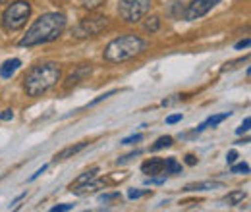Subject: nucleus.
I'll use <instances>...</instances> for the list:
<instances>
[{
    "label": "nucleus",
    "mask_w": 251,
    "mask_h": 212,
    "mask_svg": "<svg viewBox=\"0 0 251 212\" xmlns=\"http://www.w3.org/2000/svg\"><path fill=\"white\" fill-rule=\"evenodd\" d=\"M66 29V16L60 12H49L43 14L35 20L24 39L20 41V47H35V45H45L56 41L62 31Z\"/></svg>",
    "instance_id": "obj_1"
},
{
    "label": "nucleus",
    "mask_w": 251,
    "mask_h": 212,
    "mask_svg": "<svg viewBox=\"0 0 251 212\" xmlns=\"http://www.w3.org/2000/svg\"><path fill=\"white\" fill-rule=\"evenodd\" d=\"M62 79V68L54 62H45L33 66L24 77V91L27 96H41L49 89H52Z\"/></svg>",
    "instance_id": "obj_2"
},
{
    "label": "nucleus",
    "mask_w": 251,
    "mask_h": 212,
    "mask_svg": "<svg viewBox=\"0 0 251 212\" xmlns=\"http://www.w3.org/2000/svg\"><path fill=\"white\" fill-rule=\"evenodd\" d=\"M145 48H147V41L141 39L139 35H122V37H118L106 45L104 60L112 62V64H120V62L139 56Z\"/></svg>",
    "instance_id": "obj_3"
},
{
    "label": "nucleus",
    "mask_w": 251,
    "mask_h": 212,
    "mask_svg": "<svg viewBox=\"0 0 251 212\" xmlns=\"http://www.w3.org/2000/svg\"><path fill=\"white\" fill-rule=\"evenodd\" d=\"M31 16V4L27 0H16L12 2L4 14H2V27L6 31L22 29Z\"/></svg>",
    "instance_id": "obj_4"
},
{
    "label": "nucleus",
    "mask_w": 251,
    "mask_h": 212,
    "mask_svg": "<svg viewBox=\"0 0 251 212\" xmlns=\"http://www.w3.org/2000/svg\"><path fill=\"white\" fill-rule=\"evenodd\" d=\"M151 6H153V0H120L118 14L127 24H137L149 14Z\"/></svg>",
    "instance_id": "obj_5"
},
{
    "label": "nucleus",
    "mask_w": 251,
    "mask_h": 212,
    "mask_svg": "<svg viewBox=\"0 0 251 212\" xmlns=\"http://www.w3.org/2000/svg\"><path fill=\"white\" fill-rule=\"evenodd\" d=\"M106 25H108V18L106 16H87V18H83L75 25V29L72 31V33L77 39H87V37L99 35Z\"/></svg>",
    "instance_id": "obj_6"
},
{
    "label": "nucleus",
    "mask_w": 251,
    "mask_h": 212,
    "mask_svg": "<svg viewBox=\"0 0 251 212\" xmlns=\"http://www.w3.org/2000/svg\"><path fill=\"white\" fill-rule=\"evenodd\" d=\"M220 0H191V4H188L186 12H184V20L193 22V20H199L203 18L205 14H209Z\"/></svg>",
    "instance_id": "obj_7"
},
{
    "label": "nucleus",
    "mask_w": 251,
    "mask_h": 212,
    "mask_svg": "<svg viewBox=\"0 0 251 212\" xmlns=\"http://www.w3.org/2000/svg\"><path fill=\"white\" fill-rule=\"evenodd\" d=\"M141 172L147 176H158L164 172V158H151L147 162H143Z\"/></svg>",
    "instance_id": "obj_8"
},
{
    "label": "nucleus",
    "mask_w": 251,
    "mask_h": 212,
    "mask_svg": "<svg viewBox=\"0 0 251 212\" xmlns=\"http://www.w3.org/2000/svg\"><path fill=\"white\" fill-rule=\"evenodd\" d=\"M89 143H85V141H81V143H77V145H72V147H66L62 149L60 152H56L54 154V162H62V160H68V158H72V156H75L77 152H81L85 147H87Z\"/></svg>",
    "instance_id": "obj_9"
},
{
    "label": "nucleus",
    "mask_w": 251,
    "mask_h": 212,
    "mask_svg": "<svg viewBox=\"0 0 251 212\" xmlns=\"http://www.w3.org/2000/svg\"><path fill=\"white\" fill-rule=\"evenodd\" d=\"M22 66V62L18 60V58H12V60H6L2 66H0V77L2 79H10L16 71H18V68Z\"/></svg>",
    "instance_id": "obj_10"
},
{
    "label": "nucleus",
    "mask_w": 251,
    "mask_h": 212,
    "mask_svg": "<svg viewBox=\"0 0 251 212\" xmlns=\"http://www.w3.org/2000/svg\"><path fill=\"white\" fill-rule=\"evenodd\" d=\"M91 73V66H79L77 70H75V73H72L70 77H68V81H66V89H70V87H74L75 83H79L83 77H87Z\"/></svg>",
    "instance_id": "obj_11"
},
{
    "label": "nucleus",
    "mask_w": 251,
    "mask_h": 212,
    "mask_svg": "<svg viewBox=\"0 0 251 212\" xmlns=\"http://www.w3.org/2000/svg\"><path fill=\"white\" fill-rule=\"evenodd\" d=\"M97 174H99V168H97V166H95V168H91V170H87V172H83L79 178H75V180H74V183L70 185V191H72V189H75V187H79V185H83V183L93 182L95 178H97Z\"/></svg>",
    "instance_id": "obj_12"
},
{
    "label": "nucleus",
    "mask_w": 251,
    "mask_h": 212,
    "mask_svg": "<svg viewBox=\"0 0 251 212\" xmlns=\"http://www.w3.org/2000/svg\"><path fill=\"white\" fill-rule=\"evenodd\" d=\"M104 183L102 182H89V183H83V185H79V187H75V189H72L75 195H87V193H95L99 187H102Z\"/></svg>",
    "instance_id": "obj_13"
},
{
    "label": "nucleus",
    "mask_w": 251,
    "mask_h": 212,
    "mask_svg": "<svg viewBox=\"0 0 251 212\" xmlns=\"http://www.w3.org/2000/svg\"><path fill=\"white\" fill-rule=\"evenodd\" d=\"M164 172L172 174V176H178V174H182V164L176 158H166L164 160Z\"/></svg>",
    "instance_id": "obj_14"
},
{
    "label": "nucleus",
    "mask_w": 251,
    "mask_h": 212,
    "mask_svg": "<svg viewBox=\"0 0 251 212\" xmlns=\"http://www.w3.org/2000/svg\"><path fill=\"white\" fill-rule=\"evenodd\" d=\"M217 187H224V185L219 183V182H203V183H193V185H188L184 191H207V189H217Z\"/></svg>",
    "instance_id": "obj_15"
},
{
    "label": "nucleus",
    "mask_w": 251,
    "mask_h": 212,
    "mask_svg": "<svg viewBox=\"0 0 251 212\" xmlns=\"http://www.w3.org/2000/svg\"><path fill=\"white\" fill-rule=\"evenodd\" d=\"M244 199H246V193H244V191H232V193H228V195L224 197V203H226L228 207H234V205H240Z\"/></svg>",
    "instance_id": "obj_16"
},
{
    "label": "nucleus",
    "mask_w": 251,
    "mask_h": 212,
    "mask_svg": "<svg viewBox=\"0 0 251 212\" xmlns=\"http://www.w3.org/2000/svg\"><path fill=\"white\" fill-rule=\"evenodd\" d=\"M143 27H145L147 33H157L158 27H160V20H158L157 16H151V18H147V20H145Z\"/></svg>",
    "instance_id": "obj_17"
},
{
    "label": "nucleus",
    "mask_w": 251,
    "mask_h": 212,
    "mask_svg": "<svg viewBox=\"0 0 251 212\" xmlns=\"http://www.w3.org/2000/svg\"><path fill=\"white\" fill-rule=\"evenodd\" d=\"M174 143V139L170 137V135H164V137H158L157 143L151 147V151H160V149H164V147H170Z\"/></svg>",
    "instance_id": "obj_18"
},
{
    "label": "nucleus",
    "mask_w": 251,
    "mask_h": 212,
    "mask_svg": "<svg viewBox=\"0 0 251 212\" xmlns=\"http://www.w3.org/2000/svg\"><path fill=\"white\" fill-rule=\"evenodd\" d=\"M228 116H230V112H224V114H219V116H211L205 123H207V125H211V127H217L220 121H224Z\"/></svg>",
    "instance_id": "obj_19"
},
{
    "label": "nucleus",
    "mask_w": 251,
    "mask_h": 212,
    "mask_svg": "<svg viewBox=\"0 0 251 212\" xmlns=\"http://www.w3.org/2000/svg\"><path fill=\"white\" fill-rule=\"evenodd\" d=\"M230 172L232 174H250V166L248 164H238V166H232Z\"/></svg>",
    "instance_id": "obj_20"
},
{
    "label": "nucleus",
    "mask_w": 251,
    "mask_h": 212,
    "mask_svg": "<svg viewBox=\"0 0 251 212\" xmlns=\"http://www.w3.org/2000/svg\"><path fill=\"white\" fill-rule=\"evenodd\" d=\"M143 139V135L141 133H137V135H131V137H126L124 141H122V145H133V143H139Z\"/></svg>",
    "instance_id": "obj_21"
},
{
    "label": "nucleus",
    "mask_w": 251,
    "mask_h": 212,
    "mask_svg": "<svg viewBox=\"0 0 251 212\" xmlns=\"http://www.w3.org/2000/svg\"><path fill=\"white\" fill-rule=\"evenodd\" d=\"M12 118H14V110L8 108V110H2V112H0V121H8V120H12Z\"/></svg>",
    "instance_id": "obj_22"
},
{
    "label": "nucleus",
    "mask_w": 251,
    "mask_h": 212,
    "mask_svg": "<svg viewBox=\"0 0 251 212\" xmlns=\"http://www.w3.org/2000/svg\"><path fill=\"white\" fill-rule=\"evenodd\" d=\"M250 125H251V118H246L244 123H242V127H238V135H242V133L250 131Z\"/></svg>",
    "instance_id": "obj_23"
},
{
    "label": "nucleus",
    "mask_w": 251,
    "mask_h": 212,
    "mask_svg": "<svg viewBox=\"0 0 251 212\" xmlns=\"http://www.w3.org/2000/svg\"><path fill=\"white\" fill-rule=\"evenodd\" d=\"M72 209H74V205H68V203H66V205H56V207H52L50 211L52 212H64V211H72Z\"/></svg>",
    "instance_id": "obj_24"
},
{
    "label": "nucleus",
    "mask_w": 251,
    "mask_h": 212,
    "mask_svg": "<svg viewBox=\"0 0 251 212\" xmlns=\"http://www.w3.org/2000/svg\"><path fill=\"white\" fill-rule=\"evenodd\" d=\"M139 154H141V151H135V152H131V154H126V156H122V158H118V164H124V162H127V160H131V158L139 156Z\"/></svg>",
    "instance_id": "obj_25"
},
{
    "label": "nucleus",
    "mask_w": 251,
    "mask_h": 212,
    "mask_svg": "<svg viewBox=\"0 0 251 212\" xmlns=\"http://www.w3.org/2000/svg\"><path fill=\"white\" fill-rule=\"evenodd\" d=\"M114 199H120V193H110V195H100V201H102V203H108V201H114Z\"/></svg>",
    "instance_id": "obj_26"
},
{
    "label": "nucleus",
    "mask_w": 251,
    "mask_h": 212,
    "mask_svg": "<svg viewBox=\"0 0 251 212\" xmlns=\"http://www.w3.org/2000/svg\"><path fill=\"white\" fill-rule=\"evenodd\" d=\"M145 183H147V185H162V183H164V178H153V176H151Z\"/></svg>",
    "instance_id": "obj_27"
},
{
    "label": "nucleus",
    "mask_w": 251,
    "mask_h": 212,
    "mask_svg": "<svg viewBox=\"0 0 251 212\" xmlns=\"http://www.w3.org/2000/svg\"><path fill=\"white\" fill-rule=\"evenodd\" d=\"M114 93H116V91H108V93H104V94H100V96H97L93 102H91V106H93V104H97V102H100V100H104V98H108V96H112Z\"/></svg>",
    "instance_id": "obj_28"
},
{
    "label": "nucleus",
    "mask_w": 251,
    "mask_h": 212,
    "mask_svg": "<svg viewBox=\"0 0 251 212\" xmlns=\"http://www.w3.org/2000/svg\"><path fill=\"white\" fill-rule=\"evenodd\" d=\"M180 120H182V114H172V116H168V118H166V123H170V125H172V123H178Z\"/></svg>",
    "instance_id": "obj_29"
},
{
    "label": "nucleus",
    "mask_w": 251,
    "mask_h": 212,
    "mask_svg": "<svg viewBox=\"0 0 251 212\" xmlns=\"http://www.w3.org/2000/svg\"><path fill=\"white\" fill-rule=\"evenodd\" d=\"M236 158H238V152L236 151H230L226 154V160H228V164H234L236 162Z\"/></svg>",
    "instance_id": "obj_30"
},
{
    "label": "nucleus",
    "mask_w": 251,
    "mask_h": 212,
    "mask_svg": "<svg viewBox=\"0 0 251 212\" xmlns=\"http://www.w3.org/2000/svg\"><path fill=\"white\" fill-rule=\"evenodd\" d=\"M248 47H250V39H244V41L236 43V50H240V48H248Z\"/></svg>",
    "instance_id": "obj_31"
},
{
    "label": "nucleus",
    "mask_w": 251,
    "mask_h": 212,
    "mask_svg": "<svg viewBox=\"0 0 251 212\" xmlns=\"http://www.w3.org/2000/svg\"><path fill=\"white\" fill-rule=\"evenodd\" d=\"M143 193H145V191H135V189H131V191L127 193V197H129V199H139Z\"/></svg>",
    "instance_id": "obj_32"
},
{
    "label": "nucleus",
    "mask_w": 251,
    "mask_h": 212,
    "mask_svg": "<svg viewBox=\"0 0 251 212\" xmlns=\"http://www.w3.org/2000/svg\"><path fill=\"white\" fill-rule=\"evenodd\" d=\"M45 170H47V166H43V168H39V170H37V172L33 174L31 178H29V182H33V180H37V178H39L41 174H45Z\"/></svg>",
    "instance_id": "obj_33"
},
{
    "label": "nucleus",
    "mask_w": 251,
    "mask_h": 212,
    "mask_svg": "<svg viewBox=\"0 0 251 212\" xmlns=\"http://www.w3.org/2000/svg\"><path fill=\"white\" fill-rule=\"evenodd\" d=\"M186 162H188L189 166H193V164H197V156H193V154H188V156H186Z\"/></svg>",
    "instance_id": "obj_34"
},
{
    "label": "nucleus",
    "mask_w": 251,
    "mask_h": 212,
    "mask_svg": "<svg viewBox=\"0 0 251 212\" xmlns=\"http://www.w3.org/2000/svg\"><path fill=\"white\" fill-rule=\"evenodd\" d=\"M8 2H12V0H0V4H8Z\"/></svg>",
    "instance_id": "obj_35"
}]
</instances>
